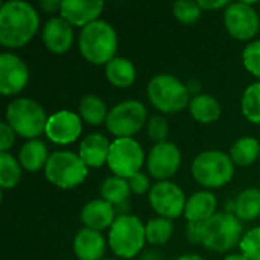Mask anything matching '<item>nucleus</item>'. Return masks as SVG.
Segmentation results:
<instances>
[{"mask_svg": "<svg viewBox=\"0 0 260 260\" xmlns=\"http://www.w3.org/2000/svg\"><path fill=\"white\" fill-rule=\"evenodd\" d=\"M40 15L23 0H8L0 6V44L9 49L23 47L37 34Z\"/></svg>", "mask_w": 260, "mask_h": 260, "instance_id": "f257e3e1", "label": "nucleus"}, {"mask_svg": "<svg viewBox=\"0 0 260 260\" xmlns=\"http://www.w3.org/2000/svg\"><path fill=\"white\" fill-rule=\"evenodd\" d=\"M119 40L116 29L105 20H96L82 27L78 37V47L85 61L94 66H107L116 58Z\"/></svg>", "mask_w": 260, "mask_h": 260, "instance_id": "f03ea898", "label": "nucleus"}, {"mask_svg": "<svg viewBox=\"0 0 260 260\" xmlns=\"http://www.w3.org/2000/svg\"><path fill=\"white\" fill-rule=\"evenodd\" d=\"M6 123L17 136L34 140L46 133L47 114L46 110L30 98H17L6 107Z\"/></svg>", "mask_w": 260, "mask_h": 260, "instance_id": "7ed1b4c3", "label": "nucleus"}, {"mask_svg": "<svg viewBox=\"0 0 260 260\" xmlns=\"http://www.w3.org/2000/svg\"><path fill=\"white\" fill-rule=\"evenodd\" d=\"M146 244V229L139 216L119 215L108 232V245L119 259H133Z\"/></svg>", "mask_w": 260, "mask_h": 260, "instance_id": "20e7f679", "label": "nucleus"}, {"mask_svg": "<svg viewBox=\"0 0 260 260\" xmlns=\"http://www.w3.org/2000/svg\"><path fill=\"white\" fill-rule=\"evenodd\" d=\"M149 102L165 114H175L189 107L192 99L189 88L177 76L169 73L155 75L146 88Z\"/></svg>", "mask_w": 260, "mask_h": 260, "instance_id": "39448f33", "label": "nucleus"}, {"mask_svg": "<svg viewBox=\"0 0 260 260\" xmlns=\"http://www.w3.org/2000/svg\"><path fill=\"white\" fill-rule=\"evenodd\" d=\"M244 235L242 221L236 215L219 212L209 221L203 222L201 245L210 251L224 253L239 245Z\"/></svg>", "mask_w": 260, "mask_h": 260, "instance_id": "423d86ee", "label": "nucleus"}, {"mask_svg": "<svg viewBox=\"0 0 260 260\" xmlns=\"http://www.w3.org/2000/svg\"><path fill=\"white\" fill-rule=\"evenodd\" d=\"M235 163L230 154L222 151H204L192 161V177L206 189H219L232 181Z\"/></svg>", "mask_w": 260, "mask_h": 260, "instance_id": "0eeeda50", "label": "nucleus"}, {"mask_svg": "<svg viewBox=\"0 0 260 260\" xmlns=\"http://www.w3.org/2000/svg\"><path fill=\"white\" fill-rule=\"evenodd\" d=\"M88 168L82 158L72 151H55L49 155L44 168V177L53 186L69 190L84 183Z\"/></svg>", "mask_w": 260, "mask_h": 260, "instance_id": "6e6552de", "label": "nucleus"}, {"mask_svg": "<svg viewBox=\"0 0 260 260\" xmlns=\"http://www.w3.org/2000/svg\"><path fill=\"white\" fill-rule=\"evenodd\" d=\"M148 125V110L143 102L136 99L122 101L110 108L105 126L116 139H134Z\"/></svg>", "mask_w": 260, "mask_h": 260, "instance_id": "1a4fd4ad", "label": "nucleus"}, {"mask_svg": "<svg viewBox=\"0 0 260 260\" xmlns=\"http://www.w3.org/2000/svg\"><path fill=\"white\" fill-rule=\"evenodd\" d=\"M107 165L113 175L129 180L145 165V151L136 139H116L111 142Z\"/></svg>", "mask_w": 260, "mask_h": 260, "instance_id": "9d476101", "label": "nucleus"}, {"mask_svg": "<svg viewBox=\"0 0 260 260\" xmlns=\"http://www.w3.org/2000/svg\"><path fill=\"white\" fill-rule=\"evenodd\" d=\"M227 32L239 41H250L260 29V18L251 2H233L224 9Z\"/></svg>", "mask_w": 260, "mask_h": 260, "instance_id": "9b49d317", "label": "nucleus"}, {"mask_svg": "<svg viewBox=\"0 0 260 260\" xmlns=\"http://www.w3.org/2000/svg\"><path fill=\"white\" fill-rule=\"evenodd\" d=\"M152 210L166 219H175L184 215L186 209V195L183 189L171 181H157L148 195Z\"/></svg>", "mask_w": 260, "mask_h": 260, "instance_id": "f8f14e48", "label": "nucleus"}, {"mask_svg": "<svg viewBox=\"0 0 260 260\" xmlns=\"http://www.w3.org/2000/svg\"><path fill=\"white\" fill-rule=\"evenodd\" d=\"M181 165V151L172 142L155 143L148 154L146 168L157 181H169Z\"/></svg>", "mask_w": 260, "mask_h": 260, "instance_id": "ddd939ff", "label": "nucleus"}, {"mask_svg": "<svg viewBox=\"0 0 260 260\" xmlns=\"http://www.w3.org/2000/svg\"><path fill=\"white\" fill-rule=\"evenodd\" d=\"M29 82V69L26 62L12 52L0 55V93L14 96L21 93Z\"/></svg>", "mask_w": 260, "mask_h": 260, "instance_id": "4468645a", "label": "nucleus"}, {"mask_svg": "<svg viewBox=\"0 0 260 260\" xmlns=\"http://www.w3.org/2000/svg\"><path fill=\"white\" fill-rule=\"evenodd\" d=\"M82 133V119L70 110H59L49 116L46 136L56 145H70L79 139Z\"/></svg>", "mask_w": 260, "mask_h": 260, "instance_id": "2eb2a0df", "label": "nucleus"}, {"mask_svg": "<svg viewBox=\"0 0 260 260\" xmlns=\"http://www.w3.org/2000/svg\"><path fill=\"white\" fill-rule=\"evenodd\" d=\"M41 40L49 52L55 55L67 53L75 41L73 26L62 17H52L44 23Z\"/></svg>", "mask_w": 260, "mask_h": 260, "instance_id": "dca6fc26", "label": "nucleus"}, {"mask_svg": "<svg viewBox=\"0 0 260 260\" xmlns=\"http://www.w3.org/2000/svg\"><path fill=\"white\" fill-rule=\"evenodd\" d=\"M104 6L105 5L101 0H62L59 17H62L73 27L82 29L99 20Z\"/></svg>", "mask_w": 260, "mask_h": 260, "instance_id": "f3484780", "label": "nucleus"}, {"mask_svg": "<svg viewBox=\"0 0 260 260\" xmlns=\"http://www.w3.org/2000/svg\"><path fill=\"white\" fill-rule=\"evenodd\" d=\"M116 218V209L102 198L88 201L81 210V222L84 224V227L96 232L111 229Z\"/></svg>", "mask_w": 260, "mask_h": 260, "instance_id": "a211bd4d", "label": "nucleus"}, {"mask_svg": "<svg viewBox=\"0 0 260 260\" xmlns=\"http://www.w3.org/2000/svg\"><path fill=\"white\" fill-rule=\"evenodd\" d=\"M107 250L105 238L101 232L81 229L73 239V253L79 260H104Z\"/></svg>", "mask_w": 260, "mask_h": 260, "instance_id": "6ab92c4d", "label": "nucleus"}, {"mask_svg": "<svg viewBox=\"0 0 260 260\" xmlns=\"http://www.w3.org/2000/svg\"><path fill=\"white\" fill-rule=\"evenodd\" d=\"M111 142L101 133H91L79 145L78 155L87 165V168H101L107 165L110 155Z\"/></svg>", "mask_w": 260, "mask_h": 260, "instance_id": "aec40b11", "label": "nucleus"}, {"mask_svg": "<svg viewBox=\"0 0 260 260\" xmlns=\"http://www.w3.org/2000/svg\"><path fill=\"white\" fill-rule=\"evenodd\" d=\"M218 200L210 190H198L186 201L184 218L187 222H206L215 216Z\"/></svg>", "mask_w": 260, "mask_h": 260, "instance_id": "412c9836", "label": "nucleus"}, {"mask_svg": "<svg viewBox=\"0 0 260 260\" xmlns=\"http://www.w3.org/2000/svg\"><path fill=\"white\" fill-rule=\"evenodd\" d=\"M131 187L128 180L120 178V177H108L104 180L102 186H101V195L102 200H105L107 203H110L114 209L117 216L119 215H128V200L131 197Z\"/></svg>", "mask_w": 260, "mask_h": 260, "instance_id": "4be33fe9", "label": "nucleus"}, {"mask_svg": "<svg viewBox=\"0 0 260 260\" xmlns=\"http://www.w3.org/2000/svg\"><path fill=\"white\" fill-rule=\"evenodd\" d=\"M49 149L46 143L40 139L27 140L18 152V161L21 168L27 172H38L44 171L46 163L49 160Z\"/></svg>", "mask_w": 260, "mask_h": 260, "instance_id": "5701e85b", "label": "nucleus"}, {"mask_svg": "<svg viewBox=\"0 0 260 260\" xmlns=\"http://www.w3.org/2000/svg\"><path fill=\"white\" fill-rule=\"evenodd\" d=\"M189 113L190 116L200 122V123H213L221 117L222 108L219 101L207 93H200L197 96H192L189 102Z\"/></svg>", "mask_w": 260, "mask_h": 260, "instance_id": "b1692460", "label": "nucleus"}, {"mask_svg": "<svg viewBox=\"0 0 260 260\" xmlns=\"http://www.w3.org/2000/svg\"><path fill=\"white\" fill-rule=\"evenodd\" d=\"M137 76L134 64L125 56H116L105 66V78L107 81L117 87L126 88L134 84Z\"/></svg>", "mask_w": 260, "mask_h": 260, "instance_id": "393cba45", "label": "nucleus"}, {"mask_svg": "<svg viewBox=\"0 0 260 260\" xmlns=\"http://www.w3.org/2000/svg\"><path fill=\"white\" fill-rule=\"evenodd\" d=\"M233 215L242 222H251L260 216V189L248 187L233 201Z\"/></svg>", "mask_w": 260, "mask_h": 260, "instance_id": "a878e982", "label": "nucleus"}, {"mask_svg": "<svg viewBox=\"0 0 260 260\" xmlns=\"http://www.w3.org/2000/svg\"><path fill=\"white\" fill-rule=\"evenodd\" d=\"M110 110L98 94H85L79 102V116L82 122L91 126H99L107 122Z\"/></svg>", "mask_w": 260, "mask_h": 260, "instance_id": "bb28decb", "label": "nucleus"}, {"mask_svg": "<svg viewBox=\"0 0 260 260\" xmlns=\"http://www.w3.org/2000/svg\"><path fill=\"white\" fill-rule=\"evenodd\" d=\"M230 157L238 166H250L260 158V143L254 137H241L238 139L232 149Z\"/></svg>", "mask_w": 260, "mask_h": 260, "instance_id": "cd10ccee", "label": "nucleus"}, {"mask_svg": "<svg viewBox=\"0 0 260 260\" xmlns=\"http://www.w3.org/2000/svg\"><path fill=\"white\" fill-rule=\"evenodd\" d=\"M23 168L12 154L0 152V186L2 189H12L21 180Z\"/></svg>", "mask_w": 260, "mask_h": 260, "instance_id": "c85d7f7f", "label": "nucleus"}, {"mask_svg": "<svg viewBox=\"0 0 260 260\" xmlns=\"http://www.w3.org/2000/svg\"><path fill=\"white\" fill-rule=\"evenodd\" d=\"M146 242L151 245H165L174 233V222L166 218H152L145 224Z\"/></svg>", "mask_w": 260, "mask_h": 260, "instance_id": "c756f323", "label": "nucleus"}, {"mask_svg": "<svg viewBox=\"0 0 260 260\" xmlns=\"http://www.w3.org/2000/svg\"><path fill=\"white\" fill-rule=\"evenodd\" d=\"M241 110L248 122L260 125V82H254L245 88L241 101Z\"/></svg>", "mask_w": 260, "mask_h": 260, "instance_id": "7c9ffc66", "label": "nucleus"}, {"mask_svg": "<svg viewBox=\"0 0 260 260\" xmlns=\"http://www.w3.org/2000/svg\"><path fill=\"white\" fill-rule=\"evenodd\" d=\"M174 17L186 26H190L197 23L203 14V9L200 8L198 2H187V0H178L172 6Z\"/></svg>", "mask_w": 260, "mask_h": 260, "instance_id": "2f4dec72", "label": "nucleus"}, {"mask_svg": "<svg viewBox=\"0 0 260 260\" xmlns=\"http://www.w3.org/2000/svg\"><path fill=\"white\" fill-rule=\"evenodd\" d=\"M238 247L247 259L260 260V227L245 232Z\"/></svg>", "mask_w": 260, "mask_h": 260, "instance_id": "473e14b6", "label": "nucleus"}, {"mask_svg": "<svg viewBox=\"0 0 260 260\" xmlns=\"http://www.w3.org/2000/svg\"><path fill=\"white\" fill-rule=\"evenodd\" d=\"M242 61L245 69L260 79V40L251 41L245 46L242 53Z\"/></svg>", "mask_w": 260, "mask_h": 260, "instance_id": "72a5a7b5", "label": "nucleus"}, {"mask_svg": "<svg viewBox=\"0 0 260 260\" xmlns=\"http://www.w3.org/2000/svg\"><path fill=\"white\" fill-rule=\"evenodd\" d=\"M148 129V136L152 142L155 143H163L168 142V134H169V125L168 120L163 116H154L148 120L146 125Z\"/></svg>", "mask_w": 260, "mask_h": 260, "instance_id": "f704fd0d", "label": "nucleus"}, {"mask_svg": "<svg viewBox=\"0 0 260 260\" xmlns=\"http://www.w3.org/2000/svg\"><path fill=\"white\" fill-rule=\"evenodd\" d=\"M128 183H129L131 192H133L134 195H143V193H146V192H149V190H151L149 178H148V175H146V174H143V172L136 174L133 178H129V180H128Z\"/></svg>", "mask_w": 260, "mask_h": 260, "instance_id": "c9c22d12", "label": "nucleus"}, {"mask_svg": "<svg viewBox=\"0 0 260 260\" xmlns=\"http://www.w3.org/2000/svg\"><path fill=\"white\" fill-rule=\"evenodd\" d=\"M15 131L6 123H0V152H8L15 142Z\"/></svg>", "mask_w": 260, "mask_h": 260, "instance_id": "e433bc0d", "label": "nucleus"}, {"mask_svg": "<svg viewBox=\"0 0 260 260\" xmlns=\"http://www.w3.org/2000/svg\"><path fill=\"white\" fill-rule=\"evenodd\" d=\"M186 238L193 245H201L203 242V222H187Z\"/></svg>", "mask_w": 260, "mask_h": 260, "instance_id": "4c0bfd02", "label": "nucleus"}, {"mask_svg": "<svg viewBox=\"0 0 260 260\" xmlns=\"http://www.w3.org/2000/svg\"><path fill=\"white\" fill-rule=\"evenodd\" d=\"M198 5H200V8L203 11H216V9H222V8L225 9L230 5V2H225V0H215V2H212V0H200Z\"/></svg>", "mask_w": 260, "mask_h": 260, "instance_id": "58836bf2", "label": "nucleus"}, {"mask_svg": "<svg viewBox=\"0 0 260 260\" xmlns=\"http://www.w3.org/2000/svg\"><path fill=\"white\" fill-rule=\"evenodd\" d=\"M61 5H62L61 0H43V2H40V8L44 12H50V14L61 11Z\"/></svg>", "mask_w": 260, "mask_h": 260, "instance_id": "ea45409f", "label": "nucleus"}, {"mask_svg": "<svg viewBox=\"0 0 260 260\" xmlns=\"http://www.w3.org/2000/svg\"><path fill=\"white\" fill-rule=\"evenodd\" d=\"M175 260H206L203 256H200V254H193V253H190V254H183V256H180V257H177Z\"/></svg>", "mask_w": 260, "mask_h": 260, "instance_id": "a19ab883", "label": "nucleus"}, {"mask_svg": "<svg viewBox=\"0 0 260 260\" xmlns=\"http://www.w3.org/2000/svg\"><path fill=\"white\" fill-rule=\"evenodd\" d=\"M222 260H250V259H247L242 253H233V254L225 256Z\"/></svg>", "mask_w": 260, "mask_h": 260, "instance_id": "79ce46f5", "label": "nucleus"}, {"mask_svg": "<svg viewBox=\"0 0 260 260\" xmlns=\"http://www.w3.org/2000/svg\"><path fill=\"white\" fill-rule=\"evenodd\" d=\"M104 260H114V259H104Z\"/></svg>", "mask_w": 260, "mask_h": 260, "instance_id": "37998d69", "label": "nucleus"}]
</instances>
